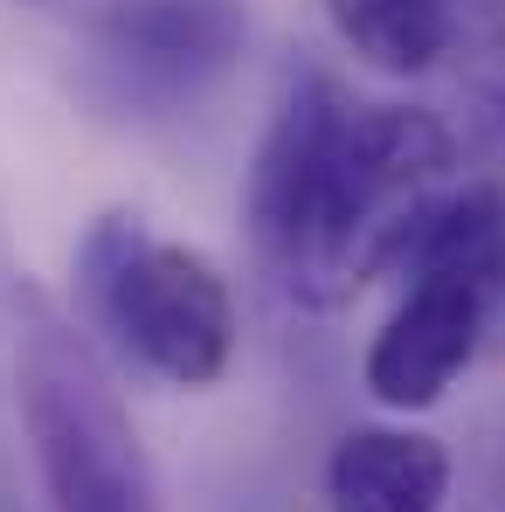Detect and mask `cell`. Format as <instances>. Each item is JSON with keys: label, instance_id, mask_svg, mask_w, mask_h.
I'll return each mask as SVG.
<instances>
[{"label": "cell", "instance_id": "obj_1", "mask_svg": "<svg viewBox=\"0 0 505 512\" xmlns=\"http://www.w3.org/2000/svg\"><path fill=\"white\" fill-rule=\"evenodd\" d=\"M450 125L422 104H360L333 77L284 90L250 167V236L284 291L339 305L395 270L450 173Z\"/></svg>", "mask_w": 505, "mask_h": 512}, {"label": "cell", "instance_id": "obj_2", "mask_svg": "<svg viewBox=\"0 0 505 512\" xmlns=\"http://www.w3.org/2000/svg\"><path fill=\"white\" fill-rule=\"evenodd\" d=\"M14 388H21V429H28L49 512H160L153 464L139 450V429L97 346L42 291L21 298Z\"/></svg>", "mask_w": 505, "mask_h": 512}, {"label": "cell", "instance_id": "obj_3", "mask_svg": "<svg viewBox=\"0 0 505 512\" xmlns=\"http://www.w3.org/2000/svg\"><path fill=\"white\" fill-rule=\"evenodd\" d=\"M90 312L118 333V346L173 388L222 381L236 353V298L229 277L187 243L146 236L132 215H111L84 243Z\"/></svg>", "mask_w": 505, "mask_h": 512}, {"label": "cell", "instance_id": "obj_4", "mask_svg": "<svg viewBox=\"0 0 505 512\" xmlns=\"http://www.w3.org/2000/svg\"><path fill=\"white\" fill-rule=\"evenodd\" d=\"M499 312V298L457 284V277H422L409 270L402 305L388 312V326L367 346V395L381 409H436L450 395V381L471 367V353L485 340V319Z\"/></svg>", "mask_w": 505, "mask_h": 512}, {"label": "cell", "instance_id": "obj_5", "mask_svg": "<svg viewBox=\"0 0 505 512\" xmlns=\"http://www.w3.org/2000/svg\"><path fill=\"white\" fill-rule=\"evenodd\" d=\"M243 35V0H118L97 28V49L146 97H194L243 56Z\"/></svg>", "mask_w": 505, "mask_h": 512}, {"label": "cell", "instance_id": "obj_6", "mask_svg": "<svg viewBox=\"0 0 505 512\" xmlns=\"http://www.w3.org/2000/svg\"><path fill=\"white\" fill-rule=\"evenodd\" d=\"M450 450L422 429H346L326 464L333 512H443Z\"/></svg>", "mask_w": 505, "mask_h": 512}, {"label": "cell", "instance_id": "obj_7", "mask_svg": "<svg viewBox=\"0 0 505 512\" xmlns=\"http://www.w3.org/2000/svg\"><path fill=\"white\" fill-rule=\"evenodd\" d=\"M402 270L422 277H457L485 298H505V187L499 180H464L457 194H436L422 215Z\"/></svg>", "mask_w": 505, "mask_h": 512}, {"label": "cell", "instance_id": "obj_8", "mask_svg": "<svg viewBox=\"0 0 505 512\" xmlns=\"http://www.w3.org/2000/svg\"><path fill=\"white\" fill-rule=\"evenodd\" d=\"M326 14L339 42L388 77L436 70L457 42V0H326Z\"/></svg>", "mask_w": 505, "mask_h": 512}]
</instances>
